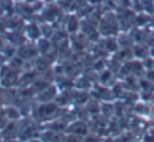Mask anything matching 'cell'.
<instances>
[{
    "mask_svg": "<svg viewBox=\"0 0 154 142\" xmlns=\"http://www.w3.org/2000/svg\"><path fill=\"white\" fill-rule=\"evenodd\" d=\"M59 111V107L53 103H42L38 108V115L43 120H51L52 118H55Z\"/></svg>",
    "mask_w": 154,
    "mask_h": 142,
    "instance_id": "cell-2",
    "label": "cell"
},
{
    "mask_svg": "<svg viewBox=\"0 0 154 142\" xmlns=\"http://www.w3.org/2000/svg\"><path fill=\"white\" fill-rule=\"evenodd\" d=\"M5 115L9 121H18L20 119V112L18 109L14 107H7L5 108Z\"/></svg>",
    "mask_w": 154,
    "mask_h": 142,
    "instance_id": "cell-4",
    "label": "cell"
},
{
    "mask_svg": "<svg viewBox=\"0 0 154 142\" xmlns=\"http://www.w3.org/2000/svg\"><path fill=\"white\" fill-rule=\"evenodd\" d=\"M24 142H42V140L38 139V138H32V139H29V140H26V141H24Z\"/></svg>",
    "mask_w": 154,
    "mask_h": 142,
    "instance_id": "cell-6",
    "label": "cell"
},
{
    "mask_svg": "<svg viewBox=\"0 0 154 142\" xmlns=\"http://www.w3.org/2000/svg\"><path fill=\"white\" fill-rule=\"evenodd\" d=\"M19 128H20V123L18 121H9V123L5 125V128L1 131L3 140L18 139Z\"/></svg>",
    "mask_w": 154,
    "mask_h": 142,
    "instance_id": "cell-3",
    "label": "cell"
},
{
    "mask_svg": "<svg viewBox=\"0 0 154 142\" xmlns=\"http://www.w3.org/2000/svg\"><path fill=\"white\" fill-rule=\"evenodd\" d=\"M3 141V137H2V134H1V131H0V142Z\"/></svg>",
    "mask_w": 154,
    "mask_h": 142,
    "instance_id": "cell-9",
    "label": "cell"
},
{
    "mask_svg": "<svg viewBox=\"0 0 154 142\" xmlns=\"http://www.w3.org/2000/svg\"><path fill=\"white\" fill-rule=\"evenodd\" d=\"M63 142H85V141H84V137L66 133L63 135Z\"/></svg>",
    "mask_w": 154,
    "mask_h": 142,
    "instance_id": "cell-5",
    "label": "cell"
},
{
    "mask_svg": "<svg viewBox=\"0 0 154 142\" xmlns=\"http://www.w3.org/2000/svg\"><path fill=\"white\" fill-rule=\"evenodd\" d=\"M5 56H3L2 54L0 53V67H1V65H3V64H5Z\"/></svg>",
    "mask_w": 154,
    "mask_h": 142,
    "instance_id": "cell-7",
    "label": "cell"
},
{
    "mask_svg": "<svg viewBox=\"0 0 154 142\" xmlns=\"http://www.w3.org/2000/svg\"><path fill=\"white\" fill-rule=\"evenodd\" d=\"M64 133L73 134V135H77L85 138L89 134V126L82 120L72 121L68 124Z\"/></svg>",
    "mask_w": 154,
    "mask_h": 142,
    "instance_id": "cell-1",
    "label": "cell"
},
{
    "mask_svg": "<svg viewBox=\"0 0 154 142\" xmlns=\"http://www.w3.org/2000/svg\"><path fill=\"white\" fill-rule=\"evenodd\" d=\"M2 142H22L19 139H10V140H3Z\"/></svg>",
    "mask_w": 154,
    "mask_h": 142,
    "instance_id": "cell-8",
    "label": "cell"
}]
</instances>
